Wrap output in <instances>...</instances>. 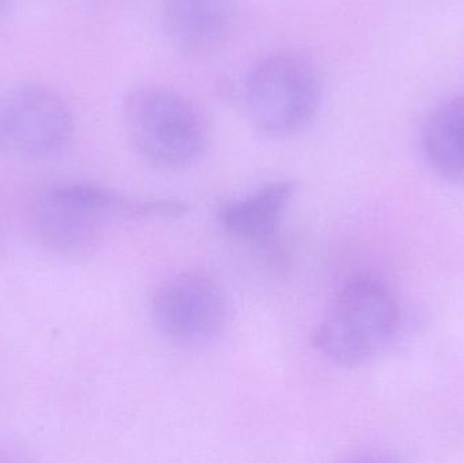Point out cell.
Here are the masks:
<instances>
[{
  "instance_id": "3957f363",
  "label": "cell",
  "mask_w": 464,
  "mask_h": 463,
  "mask_svg": "<svg viewBox=\"0 0 464 463\" xmlns=\"http://www.w3.org/2000/svg\"><path fill=\"white\" fill-rule=\"evenodd\" d=\"M143 217L141 201H130L101 185H57L41 193L33 222L44 242L68 255L89 252L122 220Z\"/></svg>"
},
{
  "instance_id": "277c9868",
  "label": "cell",
  "mask_w": 464,
  "mask_h": 463,
  "mask_svg": "<svg viewBox=\"0 0 464 463\" xmlns=\"http://www.w3.org/2000/svg\"><path fill=\"white\" fill-rule=\"evenodd\" d=\"M322 84L315 67L289 52L256 63L245 83L248 120L262 135L283 139L308 127L318 113Z\"/></svg>"
},
{
  "instance_id": "30bf717a",
  "label": "cell",
  "mask_w": 464,
  "mask_h": 463,
  "mask_svg": "<svg viewBox=\"0 0 464 463\" xmlns=\"http://www.w3.org/2000/svg\"><path fill=\"white\" fill-rule=\"evenodd\" d=\"M8 2H10V0H0V14L7 8Z\"/></svg>"
},
{
  "instance_id": "8992f818",
  "label": "cell",
  "mask_w": 464,
  "mask_h": 463,
  "mask_svg": "<svg viewBox=\"0 0 464 463\" xmlns=\"http://www.w3.org/2000/svg\"><path fill=\"white\" fill-rule=\"evenodd\" d=\"M73 132L70 106L43 84H18L0 102L2 143L24 157H57L67 149Z\"/></svg>"
},
{
  "instance_id": "9c48e42d",
  "label": "cell",
  "mask_w": 464,
  "mask_h": 463,
  "mask_svg": "<svg viewBox=\"0 0 464 463\" xmlns=\"http://www.w3.org/2000/svg\"><path fill=\"white\" fill-rule=\"evenodd\" d=\"M422 154L433 171L454 184H464V95L440 103L425 121Z\"/></svg>"
},
{
  "instance_id": "7a4b0ae2",
  "label": "cell",
  "mask_w": 464,
  "mask_h": 463,
  "mask_svg": "<svg viewBox=\"0 0 464 463\" xmlns=\"http://www.w3.org/2000/svg\"><path fill=\"white\" fill-rule=\"evenodd\" d=\"M400 310L389 288L376 279L359 277L343 285L313 333V345L341 366H360L392 342Z\"/></svg>"
},
{
  "instance_id": "52a82bcc",
  "label": "cell",
  "mask_w": 464,
  "mask_h": 463,
  "mask_svg": "<svg viewBox=\"0 0 464 463\" xmlns=\"http://www.w3.org/2000/svg\"><path fill=\"white\" fill-rule=\"evenodd\" d=\"M237 21L234 0H163L162 24L179 51L206 56L230 40Z\"/></svg>"
},
{
  "instance_id": "6da1fadb",
  "label": "cell",
  "mask_w": 464,
  "mask_h": 463,
  "mask_svg": "<svg viewBox=\"0 0 464 463\" xmlns=\"http://www.w3.org/2000/svg\"><path fill=\"white\" fill-rule=\"evenodd\" d=\"M124 124L139 154L165 170L195 165L208 147V125L200 109L166 87L130 92L124 102Z\"/></svg>"
},
{
  "instance_id": "5b68a950",
  "label": "cell",
  "mask_w": 464,
  "mask_h": 463,
  "mask_svg": "<svg viewBox=\"0 0 464 463\" xmlns=\"http://www.w3.org/2000/svg\"><path fill=\"white\" fill-rule=\"evenodd\" d=\"M228 312L222 285L204 272L170 277L151 299L158 331L181 347H203L215 342L227 326Z\"/></svg>"
},
{
  "instance_id": "ba28073f",
  "label": "cell",
  "mask_w": 464,
  "mask_h": 463,
  "mask_svg": "<svg viewBox=\"0 0 464 463\" xmlns=\"http://www.w3.org/2000/svg\"><path fill=\"white\" fill-rule=\"evenodd\" d=\"M295 193L291 181H273L226 204L219 212L222 227L231 236L253 244H266L277 233L281 217Z\"/></svg>"
}]
</instances>
